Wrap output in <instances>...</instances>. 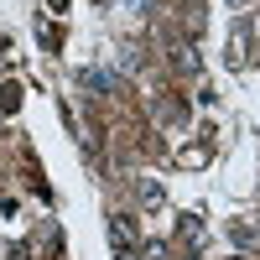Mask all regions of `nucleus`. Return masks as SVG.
<instances>
[{
  "mask_svg": "<svg viewBox=\"0 0 260 260\" xmlns=\"http://www.w3.org/2000/svg\"><path fill=\"white\" fill-rule=\"evenodd\" d=\"M16 99H21V89H16V83H6V89H0V104H6V110H16Z\"/></svg>",
  "mask_w": 260,
  "mask_h": 260,
  "instance_id": "2",
  "label": "nucleus"
},
{
  "mask_svg": "<svg viewBox=\"0 0 260 260\" xmlns=\"http://www.w3.org/2000/svg\"><path fill=\"white\" fill-rule=\"evenodd\" d=\"M110 240H115L120 255H136V219H130V213H115L110 219Z\"/></svg>",
  "mask_w": 260,
  "mask_h": 260,
  "instance_id": "1",
  "label": "nucleus"
}]
</instances>
